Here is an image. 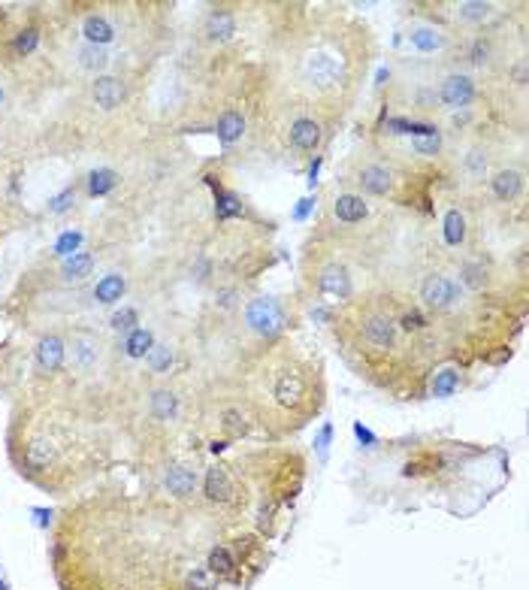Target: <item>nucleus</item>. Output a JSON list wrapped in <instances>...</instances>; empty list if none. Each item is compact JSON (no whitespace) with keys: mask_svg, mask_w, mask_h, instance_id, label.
Here are the masks:
<instances>
[{"mask_svg":"<svg viewBox=\"0 0 529 590\" xmlns=\"http://www.w3.org/2000/svg\"><path fill=\"white\" fill-rule=\"evenodd\" d=\"M246 321L254 333H260V337H279L284 330V312L279 306V300L272 297H257L248 303L246 309Z\"/></svg>","mask_w":529,"mask_h":590,"instance_id":"1","label":"nucleus"},{"mask_svg":"<svg viewBox=\"0 0 529 590\" xmlns=\"http://www.w3.org/2000/svg\"><path fill=\"white\" fill-rule=\"evenodd\" d=\"M421 297L430 309L442 312V309H451L457 300H460V284L451 282L447 276H426V282L421 284Z\"/></svg>","mask_w":529,"mask_h":590,"instance_id":"2","label":"nucleus"},{"mask_svg":"<svg viewBox=\"0 0 529 590\" xmlns=\"http://www.w3.org/2000/svg\"><path fill=\"white\" fill-rule=\"evenodd\" d=\"M306 79L314 88H333L339 82V67L327 52H314L306 61Z\"/></svg>","mask_w":529,"mask_h":590,"instance_id":"3","label":"nucleus"},{"mask_svg":"<svg viewBox=\"0 0 529 590\" xmlns=\"http://www.w3.org/2000/svg\"><path fill=\"white\" fill-rule=\"evenodd\" d=\"M442 103L445 106H451V109H460L466 103H472V97H475V85H472V79L469 76H460V73H454V76H447L445 82H442Z\"/></svg>","mask_w":529,"mask_h":590,"instance_id":"4","label":"nucleus"},{"mask_svg":"<svg viewBox=\"0 0 529 590\" xmlns=\"http://www.w3.org/2000/svg\"><path fill=\"white\" fill-rule=\"evenodd\" d=\"M363 333L366 342L375 345V349H390L393 345V321L384 318V315H369L363 321Z\"/></svg>","mask_w":529,"mask_h":590,"instance_id":"5","label":"nucleus"},{"mask_svg":"<svg viewBox=\"0 0 529 590\" xmlns=\"http://www.w3.org/2000/svg\"><path fill=\"white\" fill-rule=\"evenodd\" d=\"M291 142H293L297 149H302V151L318 149V142H321V127H318V121H312V118L293 121V127H291Z\"/></svg>","mask_w":529,"mask_h":590,"instance_id":"6","label":"nucleus"},{"mask_svg":"<svg viewBox=\"0 0 529 590\" xmlns=\"http://www.w3.org/2000/svg\"><path fill=\"white\" fill-rule=\"evenodd\" d=\"M366 203L363 197L357 194H342L339 200H336V218L345 221V225H354V221H363L366 218Z\"/></svg>","mask_w":529,"mask_h":590,"instance_id":"7","label":"nucleus"},{"mask_svg":"<svg viewBox=\"0 0 529 590\" xmlns=\"http://www.w3.org/2000/svg\"><path fill=\"white\" fill-rule=\"evenodd\" d=\"M37 360H39V366H43L46 372L58 370L60 360H64V342H60L58 337H46V339H39Z\"/></svg>","mask_w":529,"mask_h":590,"instance_id":"8","label":"nucleus"},{"mask_svg":"<svg viewBox=\"0 0 529 590\" xmlns=\"http://www.w3.org/2000/svg\"><path fill=\"white\" fill-rule=\"evenodd\" d=\"M121 97H125V88H121V82L115 76H103V79H97V85H94V100L103 109H112V106H118L121 103Z\"/></svg>","mask_w":529,"mask_h":590,"instance_id":"9","label":"nucleus"},{"mask_svg":"<svg viewBox=\"0 0 529 590\" xmlns=\"http://www.w3.org/2000/svg\"><path fill=\"white\" fill-rule=\"evenodd\" d=\"M360 185L369 191V194H388L390 191V172L384 170V167H363V172H360Z\"/></svg>","mask_w":529,"mask_h":590,"instance_id":"10","label":"nucleus"},{"mask_svg":"<svg viewBox=\"0 0 529 590\" xmlns=\"http://www.w3.org/2000/svg\"><path fill=\"white\" fill-rule=\"evenodd\" d=\"M230 494H233V484H230L227 472H224L221 466H215V470H209V475H206V496H209V500L227 503V500H230Z\"/></svg>","mask_w":529,"mask_h":590,"instance_id":"11","label":"nucleus"},{"mask_svg":"<svg viewBox=\"0 0 529 590\" xmlns=\"http://www.w3.org/2000/svg\"><path fill=\"white\" fill-rule=\"evenodd\" d=\"M302 394H306V384H302V379H300L297 372H291V375L281 372V375H279V382H276V396H279L281 403H297Z\"/></svg>","mask_w":529,"mask_h":590,"instance_id":"12","label":"nucleus"},{"mask_svg":"<svg viewBox=\"0 0 529 590\" xmlns=\"http://www.w3.org/2000/svg\"><path fill=\"white\" fill-rule=\"evenodd\" d=\"M321 291H327V294H336V297H348V291H351V284H348V276H345V270L342 267H327L321 272Z\"/></svg>","mask_w":529,"mask_h":590,"instance_id":"13","label":"nucleus"},{"mask_svg":"<svg viewBox=\"0 0 529 590\" xmlns=\"http://www.w3.org/2000/svg\"><path fill=\"white\" fill-rule=\"evenodd\" d=\"M517 191H521V172L514 170H499L493 176V194L499 200H511L517 197Z\"/></svg>","mask_w":529,"mask_h":590,"instance_id":"14","label":"nucleus"},{"mask_svg":"<svg viewBox=\"0 0 529 590\" xmlns=\"http://www.w3.org/2000/svg\"><path fill=\"white\" fill-rule=\"evenodd\" d=\"M194 487H197V475L191 472V470H181V466H176V470L167 472V491H170V494L188 496L191 491H194Z\"/></svg>","mask_w":529,"mask_h":590,"instance_id":"15","label":"nucleus"},{"mask_svg":"<svg viewBox=\"0 0 529 590\" xmlns=\"http://www.w3.org/2000/svg\"><path fill=\"white\" fill-rule=\"evenodd\" d=\"M82 30H85V37L91 39V46H103V43H109V39L115 37L112 25L106 22V18H100V15H88Z\"/></svg>","mask_w":529,"mask_h":590,"instance_id":"16","label":"nucleus"},{"mask_svg":"<svg viewBox=\"0 0 529 590\" xmlns=\"http://www.w3.org/2000/svg\"><path fill=\"white\" fill-rule=\"evenodd\" d=\"M206 34L212 39H230L236 34V22H233L230 13H212L209 22H206Z\"/></svg>","mask_w":529,"mask_h":590,"instance_id":"17","label":"nucleus"},{"mask_svg":"<svg viewBox=\"0 0 529 590\" xmlns=\"http://www.w3.org/2000/svg\"><path fill=\"white\" fill-rule=\"evenodd\" d=\"M445 239H447V246H460L466 239V218L460 209H451L445 215Z\"/></svg>","mask_w":529,"mask_h":590,"instance_id":"18","label":"nucleus"},{"mask_svg":"<svg viewBox=\"0 0 529 590\" xmlns=\"http://www.w3.org/2000/svg\"><path fill=\"white\" fill-rule=\"evenodd\" d=\"M242 130H246V125H242V115L239 113H224L221 121H218V137L221 142H236L242 137Z\"/></svg>","mask_w":529,"mask_h":590,"instance_id":"19","label":"nucleus"},{"mask_svg":"<svg viewBox=\"0 0 529 590\" xmlns=\"http://www.w3.org/2000/svg\"><path fill=\"white\" fill-rule=\"evenodd\" d=\"M91 267H94V258H91V254H85V251H79V254H73V258H67L64 276L67 279H85L88 272H91Z\"/></svg>","mask_w":529,"mask_h":590,"instance_id":"20","label":"nucleus"},{"mask_svg":"<svg viewBox=\"0 0 529 590\" xmlns=\"http://www.w3.org/2000/svg\"><path fill=\"white\" fill-rule=\"evenodd\" d=\"M457 388H460V372H457V370L435 372V379H433V396H451Z\"/></svg>","mask_w":529,"mask_h":590,"instance_id":"21","label":"nucleus"},{"mask_svg":"<svg viewBox=\"0 0 529 590\" xmlns=\"http://www.w3.org/2000/svg\"><path fill=\"white\" fill-rule=\"evenodd\" d=\"M121 291H125V279H121V276H106L103 282L97 284L94 297L100 303H115V300H121Z\"/></svg>","mask_w":529,"mask_h":590,"instance_id":"22","label":"nucleus"},{"mask_svg":"<svg viewBox=\"0 0 529 590\" xmlns=\"http://www.w3.org/2000/svg\"><path fill=\"white\" fill-rule=\"evenodd\" d=\"M151 345H155V342H151V333L139 327V330H134L127 337V354H130V358H146V351H151Z\"/></svg>","mask_w":529,"mask_h":590,"instance_id":"23","label":"nucleus"},{"mask_svg":"<svg viewBox=\"0 0 529 590\" xmlns=\"http://www.w3.org/2000/svg\"><path fill=\"white\" fill-rule=\"evenodd\" d=\"M233 557L227 548H212V554H209V572H218V575H230L233 572Z\"/></svg>","mask_w":529,"mask_h":590,"instance_id":"24","label":"nucleus"},{"mask_svg":"<svg viewBox=\"0 0 529 590\" xmlns=\"http://www.w3.org/2000/svg\"><path fill=\"white\" fill-rule=\"evenodd\" d=\"M148 366L155 372H167L170 366H172V349L170 345H151V351H148Z\"/></svg>","mask_w":529,"mask_h":590,"instance_id":"25","label":"nucleus"},{"mask_svg":"<svg viewBox=\"0 0 529 590\" xmlns=\"http://www.w3.org/2000/svg\"><path fill=\"white\" fill-rule=\"evenodd\" d=\"M79 55H82V67H85V70H103V67L109 64V55L103 52V46H91V43H88Z\"/></svg>","mask_w":529,"mask_h":590,"instance_id":"26","label":"nucleus"},{"mask_svg":"<svg viewBox=\"0 0 529 590\" xmlns=\"http://www.w3.org/2000/svg\"><path fill=\"white\" fill-rule=\"evenodd\" d=\"M151 412H155L160 421H167L170 415L176 412V396H172L170 391H158L155 396H151Z\"/></svg>","mask_w":529,"mask_h":590,"instance_id":"27","label":"nucleus"},{"mask_svg":"<svg viewBox=\"0 0 529 590\" xmlns=\"http://www.w3.org/2000/svg\"><path fill=\"white\" fill-rule=\"evenodd\" d=\"M460 279H463V284H466V288H484V282H487V276H484V267H481V263H463V270H460Z\"/></svg>","mask_w":529,"mask_h":590,"instance_id":"28","label":"nucleus"},{"mask_svg":"<svg viewBox=\"0 0 529 590\" xmlns=\"http://www.w3.org/2000/svg\"><path fill=\"white\" fill-rule=\"evenodd\" d=\"M112 185H115V172H112V170H97L94 176H91V182H88V191L97 197V194H106Z\"/></svg>","mask_w":529,"mask_h":590,"instance_id":"29","label":"nucleus"},{"mask_svg":"<svg viewBox=\"0 0 529 590\" xmlns=\"http://www.w3.org/2000/svg\"><path fill=\"white\" fill-rule=\"evenodd\" d=\"M412 43H414V46H418V49H423V52H433V49H435V46H439V43H442V39H439V37H435V34H433V30H414V34H412Z\"/></svg>","mask_w":529,"mask_h":590,"instance_id":"30","label":"nucleus"},{"mask_svg":"<svg viewBox=\"0 0 529 590\" xmlns=\"http://www.w3.org/2000/svg\"><path fill=\"white\" fill-rule=\"evenodd\" d=\"M487 9H490L487 4H463L460 6V15L469 18V22H481V18L487 15Z\"/></svg>","mask_w":529,"mask_h":590,"instance_id":"31","label":"nucleus"},{"mask_svg":"<svg viewBox=\"0 0 529 590\" xmlns=\"http://www.w3.org/2000/svg\"><path fill=\"white\" fill-rule=\"evenodd\" d=\"M414 149L423 151V155H435V151H439V134L418 137V139H414Z\"/></svg>","mask_w":529,"mask_h":590,"instance_id":"32","label":"nucleus"},{"mask_svg":"<svg viewBox=\"0 0 529 590\" xmlns=\"http://www.w3.org/2000/svg\"><path fill=\"white\" fill-rule=\"evenodd\" d=\"M134 321H136V312L134 309H121V312L112 315V327H115V330H127Z\"/></svg>","mask_w":529,"mask_h":590,"instance_id":"33","label":"nucleus"},{"mask_svg":"<svg viewBox=\"0 0 529 590\" xmlns=\"http://www.w3.org/2000/svg\"><path fill=\"white\" fill-rule=\"evenodd\" d=\"M423 324H426V318H423L421 312H405V315H402V327H405V330H421Z\"/></svg>","mask_w":529,"mask_h":590,"instance_id":"34","label":"nucleus"},{"mask_svg":"<svg viewBox=\"0 0 529 590\" xmlns=\"http://www.w3.org/2000/svg\"><path fill=\"white\" fill-rule=\"evenodd\" d=\"M34 46H37V34H34V30H25V34L15 39V49H18V52H30Z\"/></svg>","mask_w":529,"mask_h":590,"instance_id":"35","label":"nucleus"},{"mask_svg":"<svg viewBox=\"0 0 529 590\" xmlns=\"http://www.w3.org/2000/svg\"><path fill=\"white\" fill-rule=\"evenodd\" d=\"M487 52H490V49H487V43H484V39H475V43H472V52H469V58L475 61V64H484V61H487Z\"/></svg>","mask_w":529,"mask_h":590,"instance_id":"36","label":"nucleus"},{"mask_svg":"<svg viewBox=\"0 0 529 590\" xmlns=\"http://www.w3.org/2000/svg\"><path fill=\"white\" fill-rule=\"evenodd\" d=\"M239 206H236V197H221V206H218V215L227 218V215H236Z\"/></svg>","mask_w":529,"mask_h":590,"instance_id":"37","label":"nucleus"},{"mask_svg":"<svg viewBox=\"0 0 529 590\" xmlns=\"http://www.w3.org/2000/svg\"><path fill=\"white\" fill-rule=\"evenodd\" d=\"M79 246V233H64V237L58 239V251H70Z\"/></svg>","mask_w":529,"mask_h":590,"instance_id":"38","label":"nucleus"},{"mask_svg":"<svg viewBox=\"0 0 529 590\" xmlns=\"http://www.w3.org/2000/svg\"><path fill=\"white\" fill-rule=\"evenodd\" d=\"M224 427H227V430H233V433H239V430H242L239 412H227V415H224Z\"/></svg>","mask_w":529,"mask_h":590,"instance_id":"39","label":"nucleus"},{"mask_svg":"<svg viewBox=\"0 0 529 590\" xmlns=\"http://www.w3.org/2000/svg\"><path fill=\"white\" fill-rule=\"evenodd\" d=\"M70 200H73V188H70V191H64V194H60V197L52 203V209H55V212H64V209L70 206Z\"/></svg>","mask_w":529,"mask_h":590,"instance_id":"40","label":"nucleus"},{"mask_svg":"<svg viewBox=\"0 0 529 590\" xmlns=\"http://www.w3.org/2000/svg\"><path fill=\"white\" fill-rule=\"evenodd\" d=\"M233 297H236V291H221V306H233Z\"/></svg>","mask_w":529,"mask_h":590,"instance_id":"41","label":"nucleus"},{"mask_svg":"<svg viewBox=\"0 0 529 590\" xmlns=\"http://www.w3.org/2000/svg\"><path fill=\"white\" fill-rule=\"evenodd\" d=\"M0 103H4V88H0Z\"/></svg>","mask_w":529,"mask_h":590,"instance_id":"42","label":"nucleus"}]
</instances>
